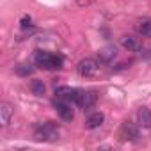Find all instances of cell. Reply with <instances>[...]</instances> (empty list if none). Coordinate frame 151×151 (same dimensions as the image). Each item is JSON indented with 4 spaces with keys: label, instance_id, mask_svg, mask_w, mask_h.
<instances>
[{
    "label": "cell",
    "instance_id": "7a4b0ae2",
    "mask_svg": "<svg viewBox=\"0 0 151 151\" xmlns=\"http://www.w3.org/2000/svg\"><path fill=\"white\" fill-rule=\"evenodd\" d=\"M59 124L53 123V121H46L43 124H39L34 132V140L37 142H55L59 139Z\"/></svg>",
    "mask_w": 151,
    "mask_h": 151
},
{
    "label": "cell",
    "instance_id": "6da1fadb",
    "mask_svg": "<svg viewBox=\"0 0 151 151\" xmlns=\"http://www.w3.org/2000/svg\"><path fill=\"white\" fill-rule=\"evenodd\" d=\"M34 60L41 69H60L64 66V57L60 53H50V52H43V50H39L36 53Z\"/></svg>",
    "mask_w": 151,
    "mask_h": 151
},
{
    "label": "cell",
    "instance_id": "ba28073f",
    "mask_svg": "<svg viewBox=\"0 0 151 151\" xmlns=\"http://www.w3.org/2000/svg\"><path fill=\"white\" fill-rule=\"evenodd\" d=\"M121 46L126 48L128 52H139V50L142 48V43H140V39H139L137 36H133V34H124V36H121Z\"/></svg>",
    "mask_w": 151,
    "mask_h": 151
},
{
    "label": "cell",
    "instance_id": "8992f818",
    "mask_svg": "<svg viewBox=\"0 0 151 151\" xmlns=\"http://www.w3.org/2000/svg\"><path fill=\"white\" fill-rule=\"evenodd\" d=\"M77 71H78L80 77L89 78V77H93V75L98 71V62H96L94 59H91V57L82 59V60L78 62V66H77Z\"/></svg>",
    "mask_w": 151,
    "mask_h": 151
},
{
    "label": "cell",
    "instance_id": "4fadbf2b",
    "mask_svg": "<svg viewBox=\"0 0 151 151\" xmlns=\"http://www.w3.org/2000/svg\"><path fill=\"white\" fill-rule=\"evenodd\" d=\"M0 114H2V126H7L9 121H11V116H13V109L9 103H2L0 105Z\"/></svg>",
    "mask_w": 151,
    "mask_h": 151
},
{
    "label": "cell",
    "instance_id": "7c38bea8",
    "mask_svg": "<svg viewBox=\"0 0 151 151\" xmlns=\"http://www.w3.org/2000/svg\"><path fill=\"white\" fill-rule=\"evenodd\" d=\"M137 30L144 37H151V18H142L137 25Z\"/></svg>",
    "mask_w": 151,
    "mask_h": 151
},
{
    "label": "cell",
    "instance_id": "9c48e42d",
    "mask_svg": "<svg viewBox=\"0 0 151 151\" xmlns=\"http://www.w3.org/2000/svg\"><path fill=\"white\" fill-rule=\"evenodd\" d=\"M137 123L142 128H151V110L147 107H140L137 110Z\"/></svg>",
    "mask_w": 151,
    "mask_h": 151
},
{
    "label": "cell",
    "instance_id": "5bb4252c",
    "mask_svg": "<svg viewBox=\"0 0 151 151\" xmlns=\"http://www.w3.org/2000/svg\"><path fill=\"white\" fill-rule=\"evenodd\" d=\"M30 91H32V94H36V96H43V94H45V91H46V87H45L43 80L34 78V80L30 82Z\"/></svg>",
    "mask_w": 151,
    "mask_h": 151
},
{
    "label": "cell",
    "instance_id": "2e32d148",
    "mask_svg": "<svg viewBox=\"0 0 151 151\" xmlns=\"http://www.w3.org/2000/svg\"><path fill=\"white\" fill-rule=\"evenodd\" d=\"M20 27H22V30H30V29H34L32 18H30V16H23L22 22H20Z\"/></svg>",
    "mask_w": 151,
    "mask_h": 151
},
{
    "label": "cell",
    "instance_id": "8fae6325",
    "mask_svg": "<svg viewBox=\"0 0 151 151\" xmlns=\"http://www.w3.org/2000/svg\"><path fill=\"white\" fill-rule=\"evenodd\" d=\"M103 121H105L103 112H93V114L87 117L86 128H87V130H96V128H100V126L103 124Z\"/></svg>",
    "mask_w": 151,
    "mask_h": 151
},
{
    "label": "cell",
    "instance_id": "9a60e30c",
    "mask_svg": "<svg viewBox=\"0 0 151 151\" xmlns=\"http://www.w3.org/2000/svg\"><path fill=\"white\" fill-rule=\"evenodd\" d=\"M34 69H36V68H34L32 64H27V62H25V64H18L14 71H16V75H20V77H29V75L34 73Z\"/></svg>",
    "mask_w": 151,
    "mask_h": 151
},
{
    "label": "cell",
    "instance_id": "52a82bcc",
    "mask_svg": "<svg viewBox=\"0 0 151 151\" xmlns=\"http://www.w3.org/2000/svg\"><path fill=\"white\" fill-rule=\"evenodd\" d=\"M96 100H98V94L94 93V91H86V89H80V93H78V98H77V107H80V109H84V110H87V109H91L94 103H96Z\"/></svg>",
    "mask_w": 151,
    "mask_h": 151
},
{
    "label": "cell",
    "instance_id": "30bf717a",
    "mask_svg": "<svg viewBox=\"0 0 151 151\" xmlns=\"http://www.w3.org/2000/svg\"><path fill=\"white\" fill-rule=\"evenodd\" d=\"M98 55H100V60H101V62H112V60L116 59V55H117V48H116L114 45L103 46V48L98 52Z\"/></svg>",
    "mask_w": 151,
    "mask_h": 151
},
{
    "label": "cell",
    "instance_id": "5b68a950",
    "mask_svg": "<svg viewBox=\"0 0 151 151\" xmlns=\"http://www.w3.org/2000/svg\"><path fill=\"white\" fill-rule=\"evenodd\" d=\"M78 93L80 89L77 87H69V86H60L55 89V98L59 100H64V101H69V103H77V98H78Z\"/></svg>",
    "mask_w": 151,
    "mask_h": 151
},
{
    "label": "cell",
    "instance_id": "277c9868",
    "mask_svg": "<svg viewBox=\"0 0 151 151\" xmlns=\"http://www.w3.org/2000/svg\"><path fill=\"white\" fill-rule=\"evenodd\" d=\"M119 137L121 140H130V142H137L140 139V132H139V126L130 123V121H124L121 124V130H119Z\"/></svg>",
    "mask_w": 151,
    "mask_h": 151
},
{
    "label": "cell",
    "instance_id": "3957f363",
    "mask_svg": "<svg viewBox=\"0 0 151 151\" xmlns=\"http://www.w3.org/2000/svg\"><path fill=\"white\" fill-rule=\"evenodd\" d=\"M53 109L57 110V114H59V117L62 119V121H73L75 119V109L71 107V103L69 101H64V100H55L53 101Z\"/></svg>",
    "mask_w": 151,
    "mask_h": 151
}]
</instances>
